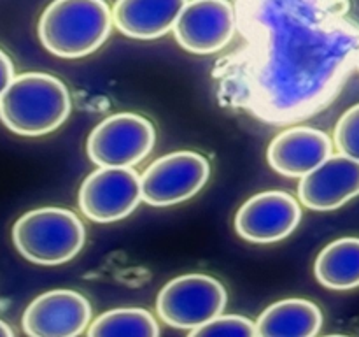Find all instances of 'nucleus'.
<instances>
[{
  "mask_svg": "<svg viewBox=\"0 0 359 337\" xmlns=\"http://www.w3.org/2000/svg\"><path fill=\"white\" fill-rule=\"evenodd\" d=\"M69 88L51 74L25 72L14 77L0 97V119L11 132L41 137L69 118Z\"/></svg>",
  "mask_w": 359,
  "mask_h": 337,
  "instance_id": "nucleus-1",
  "label": "nucleus"
},
{
  "mask_svg": "<svg viewBox=\"0 0 359 337\" xmlns=\"http://www.w3.org/2000/svg\"><path fill=\"white\" fill-rule=\"evenodd\" d=\"M114 20L105 0H53L39 20L42 46L60 58H81L97 51Z\"/></svg>",
  "mask_w": 359,
  "mask_h": 337,
  "instance_id": "nucleus-2",
  "label": "nucleus"
},
{
  "mask_svg": "<svg viewBox=\"0 0 359 337\" xmlns=\"http://www.w3.org/2000/svg\"><path fill=\"white\" fill-rule=\"evenodd\" d=\"M86 230L76 213L63 207L28 211L13 227L20 255L37 265H62L83 249Z\"/></svg>",
  "mask_w": 359,
  "mask_h": 337,
  "instance_id": "nucleus-3",
  "label": "nucleus"
},
{
  "mask_svg": "<svg viewBox=\"0 0 359 337\" xmlns=\"http://www.w3.org/2000/svg\"><path fill=\"white\" fill-rule=\"evenodd\" d=\"M154 140L156 132L149 119L135 112H118L91 130L86 151L98 167H133L153 151Z\"/></svg>",
  "mask_w": 359,
  "mask_h": 337,
  "instance_id": "nucleus-4",
  "label": "nucleus"
},
{
  "mask_svg": "<svg viewBox=\"0 0 359 337\" xmlns=\"http://www.w3.org/2000/svg\"><path fill=\"white\" fill-rule=\"evenodd\" d=\"M228 300L223 284L205 274H184L160 290L156 309L174 329H196L221 315Z\"/></svg>",
  "mask_w": 359,
  "mask_h": 337,
  "instance_id": "nucleus-5",
  "label": "nucleus"
},
{
  "mask_svg": "<svg viewBox=\"0 0 359 337\" xmlns=\"http://www.w3.org/2000/svg\"><path fill=\"white\" fill-rule=\"evenodd\" d=\"M210 165L195 151H174L154 160L140 176L142 200L154 207H167L195 197L205 186Z\"/></svg>",
  "mask_w": 359,
  "mask_h": 337,
  "instance_id": "nucleus-6",
  "label": "nucleus"
},
{
  "mask_svg": "<svg viewBox=\"0 0 359 337\" xmlns=\"http://www.w3.org/2000/svg\"><path fill=\"white\" fill-rule=\"evenodd\" d=\"M142 200V179L132 167H98L83 181L79 207L97 223H112L132 214Z\"/></svg>",
  "mask_w": 359,
  "mask_h": 337,
  "instance_id": "nucleus-7",
  "label": "nucleus"
},
{
  "mask_svg": "<svg viewBox=\"0 0 359 337\" xmlns=\"http://www.w3.org/2000/svg\"><path fill=\"white\" fill-rule=\"evenodd\" d=\"M237 20L228 0H188L174 25L179 44L195 55H210L233 39Z\"/></svg>",
  "mask_w": 359,
  "mask_h": 337,
  "instance_id": "nucleus-8",
  "label": "nucleus"
},
{
  "mask_svg": "<svg viewBox=\"0 0 359 337\" xmlns=\"http://www.w3.org/2000/svg\"><path fill=\"white\" fill-rule=\"evenodd\" d=\"M302 220L300 204L286 192H262L242 204L235 216V230L242 239L270 244L293 234Z\"/></svg>",
  "mask_w": 359,
  "mask_h": 337,
  "instance_id": "nucleus-9",
  "label": "nucleus"
},
{
  "mask_svg": "<svg viewBox=\"0 0 359 337\" xmlns=\"http://www.w3.org/2000/svg\"><path fill=\"white\" fill-rule=\"evenodd\" d=\"M90 322L91 305L83 293L51 290L28 304L21 325L32 337H76L86 332Z\"/></svg>",
  "mask_w": 359,
  "mask_h": 337,
  "instance_id": "nucleus-10",
  "label": "nucleus"
},
{
  "mask_svg": "<svg viewBox=\"0 0 359 337\" xmlns=\"http://www.w3.org/2000/svg\"><path fill=\"white\" fill-rule=\"evenodd\" d=\"M359 195V160L330 154L298 185L302 204L312 211H333Z\"/></svg>",
  "mask_w": 359,
  "mask_h": 337,
  "instance_id": "nucleus-11",
  "label": "nucleus"
},
{
  "mask_svg": "<svg viewBox=\"0 0 359 337\" xmlns=\"http://www.w3.org/2000/svg\"><path fill=\"white\" fill-rule=\"evenodd\" d=\"M328 133L314 126H293L273 137L266 150L270 167L286 178H304L332 154Z\"/></svg>",
  "mask_w": 359,
  "mask_h": 337,
  "instance_id": "nucleus-12",
  "label": "nucleus"
},
{
  "mask_svg": "<svg viewBox=\"0 0 359 337\" xmlns=\"http://www.w3.org/2000/svg\"><path fill=\"white\" fill-rule=\"evenodd\" d=\"M188 0H116L112 20L126 37L153 41L174 30Z\"/></svg>",
  "mask_w": 359,
  "mask_h": 337,
  "instance_id": "nucleus-13",
  "label": "nucleus"
},
{
  "mask_svg": "<svg viewBox=\"0 0 359 337\" xmlns=\"http://www.w3.org/2000/svg\"><path fill=\"white\" fill-rule=\"evenodd\" d=\"M323 325L321 309L305 298L269 305L256 322L258 337H314Z\"/></svg>",
  "mask_w": 359,
  "mask_h": 337,
  "instance_id": "nucleus-14",
  "label": "nucleus"
},
{
  "mask_svg": "<svg viewBox=\"0 0 359 337\" xmlns=\"http://www.w3.org/2000/svg\"><path fill=\"white\" fill-rule=\"evenodd\" d=\"M314 272L330 290H353L359 286V237H340L318 255Z\"/></svg>",
  "mask_w": 359,
  "mask_h": 337,
  "instance_id": "nucleus-15",
  "label": "nucleus"
},
{
  "mask_svg": "<svg viewBox=\"0 0 359 337\" xmlns=\"http://www.w3.org/2000/svg\"><path fill=\"white\" fill-rule=\"evenodd\" d=\"M86 333L90 337H158L160 326L146 309L119 308L98 316Z\"/></svg>",
  "mask_w": 359,
  "mask_h": 337,
  "instance_id": "nucleus-16",
  "label": "nucleus"
},
{
  "mask_svg": "<svg viewBox=\"0 0 359 337\" xmlns=\"http://www.w3.org/2000/svg\"><path fill=\"white\" fill-rule=\"evenodd\" d=\"M191 337H256V322L238 315H217L189 332Z\"/></svg>",
  "mask_w": 359,
  "mask_h": 337,
  "instance_id": "nucleus-17",
  "label": "nucleus"
},
{
  "mask_svg": "<svg viewBox=\"0 0 359 337\" xmlns=\"http://www.w3.org/2000/svg\"><path fill=\"white\" fill-rule=\"evenodd\" d=\"M335 146L340 153L359 160V104L344 112L337 123Z\"/></svg>",
  "mask_w": 359,
  "mask_h": 337,
  "instance_id": "nucleus-18",
  "label": "nucleus"
},
{
  "mask_svg": "<svg viewBox=\"0 0 359 337\" xmlns=\"http://www.w3.org/2000/svg\"><path fill=\"white\" fill-rule=\"evenodd\" d=\"M13 79H14L13 62H11V58L7 56V53L0 49V97H2L4 91L7 90V86H9Z\"/></svg>",
  "mask_w": 359,
  "mask_h": 337,
  "instance_id": "nucleus-19",
  "label": "nucleus"
},
{
  "mask_svg": "<svg viewBox=\"0 0 359 337\" xmlns=\"http://www.w3.org/2000/svg\"><path fill=\"white\" fill-rule=\"evenodd\" d=\"M13 336H14L13 329H11L6 322L0 319V337H13Z\"/></svg>",
  "mask_w": 359,
  "mask_h": 337,
  "instance_id": "nucleus-20",
  "label": "nucleus"
}]
</instances>
